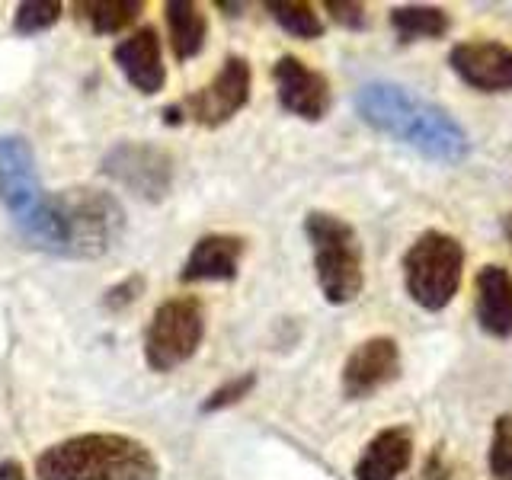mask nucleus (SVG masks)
I'll return each instance as SVG.
<instances>
[{"instance_id":"obj_5","label":"nucleus","mask_w":512,"mask_h":480,"mask_svg":"<svg viewBox=\"0 0 512 480\" xmlns=\"http://www.w3.org/2000/svg\"><path fill=\"white\" fill-rule=\"evenodd\" d=\"M464 279V247L445 231H423L404 253L407 295L423 311H445Z\"/></svg>"},{"instance_id":"obj_24","label":"nucleus","mask_w":512,"mask_h":480,"mask_svg":"<svg viewBox=\"0 0 512 480\" xmlns=\"http://www.w3.org/2000/svg\"><path fill=\"white\" fill-rule=\"evenodd\" d=\"M144 292V279L141 276H128L125 282H119V285H112L109 292H106V298H103V304L109 311H125V308H132V304L138 301V295Z\"/></svg>"},{"instance_id":"obj_7","label":"nucleus","mask_w":512,"mask_h":480,"mask_svg":"<svg viewBox=\"0 0 512 480\" xmlns=\"http://www.w3.org/2000/svg\"><path fill=\"white\" fill-rule=\"evenodd\" d=\"M250 87H253V71L250 61L231 55L224 58V64L218 68V74L208 80L202 90H196L192 96H186L183 103L167 106L164 109V122H183V116L196 125L205 128H218L228 119H234L240 109L250 103Z\"/></svg>"},{"instance_id":"obj_12","label":"nucleus","mask_w":512,"mask_h":480,"mask_svg":"<svg viewBox=\"0 0 512 480\" xmlns=\"http://www.w3.org/2000/svg\"><path fill=\"white\" fill-rule=\"evenodd\" d=\"M272 77H276L279 103L285 112H292L298 119L320 122L330 109V84L327 77L308 68L295 55H282L272 64Z\"/></svg>"},{"instance_id":"obj_9","label":"nucleus","mask_w":512,"mask_h":480,"mask_svg":"<svg viewBox=\"0 0 512 480\" xmlns=\"http://www.w3.org/2000/svg\"><path fill=\"white\" fill-rule=\"evenodd\" d=\"M103 173L135 196L160 202L173 186V157L157 144L122 141L103 157Z\"/></svg>"},{"instance_id":"obj_15","label":"nucleus","mask_w":512,"mask_h":480,"mask_svg":"<svg viewBox=\"0 0 512 480\" xmlns=\"http://www.w3.org/2000/svg\"><path fill=\"white\" fill-rule=\"evenodd\" d=\"M474 311L477 324L493 340H509L512 336V276L506 266H484L474 279Z\"/></svg>"},{"instance_id":"obj_18","label":"nucleus","mask_w":512,"mask_h":480,"mask_svg":"<svg viewBox=\"0 0 512 480\" xmlns=\"http://www.w3.org/2000/svg\"><path fill=\"white\" fill-rule=\"evenodd\" d=\"M391 26L400 42H429V39H442L452 29V20H448V13L442 7L410 4L391 10Z\"/></svg>"},{"instance_id":"obj_16","label":"nucleus","mask_w":512,"mask_h":480,"mask_svg":"<svg viewBox=\"0 0 512 480\" xmlns=\"http://www.w3.org/2000/svg\"><path fill=\"white\" fill-rule=\"evenodd\" d=\"M413 461V432L407 426L381 429L356 461V480H397Z\"/></svg>"},{"instance_id":"obj_11","label":"nucleus","mask_w":512,"mask_h":480,"mask_svg":"<svg viewBox=\"0 0 512 480\" xmlns=\"http://www.w3.org/2000/svg\"><path fill=\"white\" fill-rule=\"evenodd\" d=\"M452 71L477 93H509L512 90V48L490 39L458 42L448 52Z\"/></svg>"},{"instance_id":"obj_14","label":"nucleus","mask_w":512,"mask_h":480,"mask_svg":"<svg viewBox=\"0 0 512 480\" xmlns=\"http://www.w3.org/2000/svg\"><path fill=\"white\" fill-rule=\"evenodd\" d=\"M247 240L237 234H205L189 250L180 279L183 282H231L240 272Z\"/></svg>"},{"instance_id":"obj_2","label":"nucleus","mask_w":512,"mask_h":480,"mask_svg":"<svg viewBox=\"0 0 512 480\" xmlns=\"http://www.w3.org/2000/svg\"><path fill=\"white\" fill-rule=\"evenodd\" d=\"M125 231V212L106 189L74 186L45 199L39 228L29 244L68 260H96L119 244Z\"/></svg>"},{"instance_id":"obj_25","label":"nucleus","mask_w":512,"mask_h":480,"mask_svg":"<svg viewBox=\"0 0 512 480\" xmlns=\"http://www.w3.org/2000/svg\"><path fill=\"white\" fill-rule=\"evenodd\" d=\"M327 10H330L333 20L346 29H365V23H368L365 7L352 4V0H327Z\"/></svg>"},{"instance_id":"obj_10","label":"nucleus","mask_w":512,"mask_h":480,"mask_svg":"<svg viewBox=\"0 0 512 480\" xmlns=\"http://www.w3.org/2000/svg\"><path fill=\"white\" fill-rule=\"evenodd\" d=\"M400 378V346L391 336H372L359 343L343 362V394L365 400Z\"/></svg>"},{"instance_id":"obj_3","label":"nucleus","mask_w":512,"mask_h":480,"mask_svg":"<svg viewBox=\"0 0 512 480\" xmlns=\"http://www.w3.org/2000/svg\"><path fill=\"white\" fill-rule=\"evenodd\" d=\"M160 464L141 439L125 432H84L42 448L39 480H157Z\"/></svg>"},{"instance_id":"obj_23","label":"nucleus","mask_w":512,"mask_h":480,"mask_svg":"<svg viewBox=\"0 0 512 480\" xmlns=\"http://www.w3.org/2000/svg\"><path fill=\"white\" fill-rule=\"evenodd\" d=\"M253 388H256V375H253V372L237 375V378H231V381H224L221 388H215L212 394H208V397L202 400V413L228 410V407L240 404V400H244Z\"/></svg>"},{"instance_id":"obj_21","label":"nucleus","mask_w":512,"mask_h":480,"mask_svg":"<svg viewBox=\"0 0 512 480\" xmlns=\"http://www.w3.org/2000/svg\"><path fill=\"white\" fill-rule=\"evenodd\" d=\"M61 4L58 0H26L13 10V29L20 36H39V32L52 29L61 20Z\"/></svg>"},{"instance_id":"obj_26","label":"nucleus","mask_w":512,"mask_h":480,"mask_svg":"<svg viewBox=\"0 0 512 480\" xmlns=\"http://www.w3.org/2000/svg\"><path fill=\"white\" fill-rule=\"evenodd\" d=\"M426 480H448V471H445V464H442V452H432V455H429Z\"/></svg>"},{"instance_id":"obj_8","label":"nucleus","mask_w":512,"mask_h":480,"mask_svg":"<svg viewBox=\"0 0 512 480\" xmlns=\"http://www.w3.org/2000/svg\"><path fill=\"white\" fill-rule=\"evenodd\" d=\"M45 199L48 192L39 183L36 154L29 141L20 135H4L0 138V202L7 205L13 224L26 240L39 228Z\"/></svg>"},{"instance_id":"obj_27","label":"nucleus","mask_w":512,"mask_h":480,"mask_svg":"<svg viewBox=\"0 0 512 480\" xmlns=\"http://www.w3.org/2000/svg\"><path fill=\"white\" fill-rule=\"evenodd\" d=\"M0 480H26V471H23V464L20 461H0Z\"/></svg>"},{"instance_id":"obj_4","label":"nucleus","mask_w":512,"mask_h":480,"mask_svg":"<svg viewBox=\"0 0 512 480\" xmlns=\"http://www.w3.org/2000/svg\"><path fill=\"white\" fill-rule=\"evenodd\" d=\"M304 234L314 253L317 285L330 304H349L362 295L365 269L362 244L349 221L330 212H311L304 218Z\"/></svg>"},{"instance_id":"obj_1","label":"nucleus","mask_w":512,"mask_h":480,"mask_svg":"<svg viewBox=\"0 0 512 480\" xmlns=\"http://www.w3.org/2000/svg\"><path fill=\"white\" fill-rule=\"evenodd\" d=\"M356 109L362 122L372 125L375 132L400 144H410L429 160L458 164L471 151L468 132L442 106L410 93L407 87L384 84V80L365 84L356 93Z\"/></svg>"},{"instance_id":"obj_20","label":"nucleus","mask_w":512,"mask_h":480,"mask_svg":"<svg viewBox=\"0 0 512 480\" xmlns=\"http://www.w3.org/2000/svg\"><path fill=\"white\" fill-rule=\"evenodd\" d=\"M266 10L288 36H295V39L324 36V20H320V13L311 4H304V0H269Z\"/></svg>"},{"instance_id":"obj_28","label":"nucleus","mask_w":512,"mask_h":480,"mask_svg":"<svg viewBox=\"0 0 512 480\" xmlns=\"http://www.w3.org/2000/svg\"><path fill=\"white\" fill-rule=\"evenodd\" d=\"M506 234H509V244H512V215H506Z\"/></svg>"},{"instance_id":"obj_13","label":"nucleus","mask_w":512,"mask_h":480,"mask_svg":"<svg viewBox=\"0 0 512 480\" xmlns=\"http://www.w3.org/2000/svg\"><path fill=\"white\" fill-rule=\"evenodd\" d=\"M112 61H116V68L125 74L128 84L144 96L160 93L167 84L164 48H160L154 26L135 29L132 36L122 39L116 48H112Z\"/></svg>"},{"instance_id":"obj_17","label":"nucleus","mask_w":512,"mask_h":480,"mask_svg":"<svg viewBox=\"0 0 512 480\" xmlns=\"http://www.w3.org/2000/svg\"><path fill=\"white\" fill-rule=\"evenodd\" d=\"M167 29H170V48L180 61L196 58L205 39H208V20L199 4L192 0H170L167 4Z\"/></svg>"},{"instance_id":"obj_6","label":"nucleus","mask_w":512,"mask_h":480,"mask_svg":"<svg viewBox=\"0 0 512 480\" xmlns=\"http://www.w3.org/2000/svg\"><path fill=\"white\" fill-rule=\"evenodd\" d=\"M205 340V308L196 295L167 298L144 330V362L154 372H173L199 352Z\"/></svg>"},{"instance_id":"obj_19","label":"nucleus","mask_w":512,"mask_h":480,"mask_svg":"<svg viewBox=\"0 0 512 480\" xmlns=\"http://www.w3.org/2000/svg\"><path fill=\"white\" fill-rule=\"evenodd\" d=\"M77 10H84V20L90 23L93 32L116 36V32H122L125 26H132L138 20L144 4L141 0H93V4H80Z\"/></svg>"},{"instance_id":"obj_22","label":"nucleus","mask_w":512,"mask_h":480,"mask_svg":"<svg viewBox=\"0 0 512 480\" xmlns=\"http://www.w3.org/2000/svg\"><path fill=\"white\" fill-rule=\"evenodd\" d=\"M490 474L493 480H512V413H503L500 420L493 423Z\"/></svg>"}]
</instances>
